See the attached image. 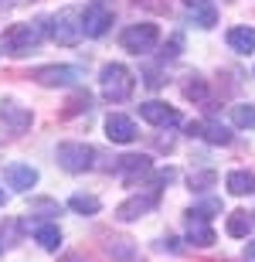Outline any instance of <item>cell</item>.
Masks as SVG:
<instances>
[{
    "mask_svg": "<svg viewBox=\"0 0 255 262\" xmlns=\"http://www.w3.org/2000/svg\"><path fill=\"white\" fill-rule=\"evenodd\" d=\"M102 96L109 99V102H126L129 96H133V89H136V78H133V72H129L126 65H119V61H109L106 68H102Z\"/></svg>",
    "mask_w": 255,
    "mask_h": 262,
    "instance_id": "obj_1",
    "label": "cell"
},
{
    "mask_svg": "<svg viewBox=\"0 0 255 262\" xmlns=\"http://www.w3.org/2000/svg\"><path fill=\"white\" fill-rule=\"evenodd\" d=\"M41 24H44V20H38V24H31V20H24V24H10V28L4 31V38H0V48L7 51V55H28L31 48H38L41 34H44Z\"/></svg>",
    "mask_w": 255,
    "mask_h": 262,
    "instance_id": "obj_2",
    "label": "cell"
},
{
    "mask_svg": "<svg viewBox=\"0 0 255 262\" xmlns=\"http://www.w3.org/2000/svg\"><path fill=\"white\" fill-rule=\"evenodd\" d=\"M157 41H160V28L157 24H129L123 34H119V45L129 51V55H147V51L157 48Z\"/></svg>",
    "mask_w": 255,
    "mask_h": 262,
    "instance_id": "obj_3",
    "label": "cell"
},
{
    "mask_svg": "<svg viewBox=\"0 0 255 262\" xmlns=\"http://www.w3.org/2000/svg\"><path fill=\"white\" fill-rule=\"evenodd\" d=\"M58 164L68 170V174H85L92 170V160H96V150L88 143H58Z\"/></svg>",
    "mask_w": 255,
    "mask_h": 262,
    "instance_id": "obj_4",
    "label": "cell"
},
{
    "mask_svg": "<svg viewBox=\"0 0 255 262\" xmlns=\"http://www.w3.org/2000/svg\"><path fill=\"white\" fill-rule=\"evenodd\" d=\"M82 34H85V28H82V14L79 10H61L58 17L51 20V38L58 41V45H65V48L79 45Z\"/></svg>",
    "mask_w": 255,
    "mask_h": 262,
    "instance_id": "obj_5",
    "label": "cell"
},
{
    "mask_svg": "<svg viewBox=\"0 0 255 262\" xmlns=\"http://www.w3.org/2000/svg\"><path fill=\"white\" fill-rule=\"evenodd\" d=\"M34 82L38 85H48V89H65V85H75L82 78V68L75 65H44V68H34Z\"/></svg>",
    "mask_w": 255,
    "mask_h": 262,
    "instance_id": "obj_6",
    "label": "cell"
},
{
    "mask_svg": "<svg viewBox=\"0 0 255 262\" xmlns=\"http://www.w3.org/2000/svg\"><path fill=\"white\" fill-rule=\"evenodd\" d=\"M112 24V10L106 4H92V7L82 10V28H85V38H102Z\"/></svg>",
    "mask_w": 255,
    "mask_h": 262,
    "instance_id": "obj_7",
    "label": "cell"
},
{
    "mask_svg": "<svg viewBox=\"0 0 255 262\" xmlns=\"http://www.w3.org/2000/svg\"><path fill=\"white\" fill-rule=\"evenodd\" d=\"M157 191H150V194H136V198H129V201H123L116 208V218L119 222H136V218H143V214H150L153 208H157Z\"/></svg>",
    "mask_w": 255,
    "mask_h": 262,
    "instance_id": "obj_8",
    "label": "cell"
},
{
    "mask_svg": "<svg viewBox=\"0 0 255 262\" xmlns=\"http://www.w3.org/2000/svg\"><path fill=\"white\" fill-rule=\"evenodd\" d=\"M140 116L147 119V123H153V126H164V129L180 123V113H177L174 106H167V102H157V99L143 102V106H140Z\"/></svg>",
    "mask_w": 255,
    "mask_h": 262,
    "instance_id": "obj_9",
    "label": "cell"
},
{
    "mask_svg": "<svg viewBox=\"0 0 255 262\" xmlns=\"http://www.w3.org/2000/svg\"><path fill=\"white\" fill-rule=\"evenodd\" d=\"M187 133H191V136H204L207 143H215V146H228V143H231V129L221 126L218 119H204V123H187Z\"/></svg>",
    "mask_w": 255,
    "mask_h": 262,
    "instance_id": "obj_10",
    "label": "cell"
},
{
    "mask_svg": "<svg viewBox=\"0 0 255 262\" xmlns=\"http://www.w3.org/2000/svg\"><path fill=\"white\" fill-rule=\"evenodd\" d=\"M106 136L112 143H133L136 140V123L123 113H109L106 116Z\"/></svg>",
    "mask_w": 255,
    "mask_h": 262,
    "instance_id": "obj_11",
    "label": "cell"
},
{
    "mask_svg": "<svg viewBox=\"0 0 255 262\" xmlns=\"http://www.w3.org/2000/svg\"><path fill=\"white\" fill-rule=\"evenodd\" d=\"M116 170H119V174H126V184H136L143 174L153 170V164H150V157H143V154H126V157H119V160H116Z\"/></svg>",
    "mask_w": 255,
    "mask_h": 262,
    "instance_id": "obj_12",
    "label": "cell"
},
{
    "mask_svg": "<svg viewBox=\"0 0 255 262\" xmlns=\"http://www.w3.org/2000/svg\"><path fill=\"white\" fill-rule=\"evenodd\" d=\"M106 252L116 262H143L136 242H133V238H123V235H109L106 238Z\"/></svg>",
    "mask_w": 255,
    "mask_h": 262,
    "instance_id": "obj_13",
    "label": "cell"
},
{
    "mask_svg": "<svg viewBox=\"0 0 255 262\" xmlns=\"http://www.w3.org/2000/svg\"><path fill=\"white\" fill-rule=\"evenodd\" d=\"M4 177H7V184L14 191H31V187L38 184V170L28 164H7L4 167Z\"/></svg>",
    "mask_w": 255,
    "mask_h": 262,
    "instance_id": "obj_14",
    "label": "cell"
},
{
    "mask_svg": "<svg viewBox=\"0 0 255 262\" xmlns=\"http://www.w3.org/2000/svg\"><path fill=\"white\" fill-rule=\"evenodd\" d=\"M0 119L7 123L14 133H24V129H31V109L17 106V102H0Z\"/></svg>",
    "mask_w": 255,
    "mask_h": 262,
    "instance_id": "obj_15",
    "label": "cell"
},
{
    "mask_svg": "<svg viewBox=\"0 0 255 262\" xmlns=\"http://www.w3.org/2000/svg\"><path fill=\"white\" fill-rule=\"evenodd\" d=\"M187 242L197 245V249L215 245V232H211V225H207L204 218H191V222H187Z\"/></svg>",
    "mask_w": 255,
    "mask_h": 262,
    "instance_id": "obj_16",
    "label": "cell"
},
{
    "mask_svg": "<svg viewBox=\"0 0 255 262\" xmlns=\"http://www.w3.org/2000/svg\"><path fill=\"white\" fill-rule=\"evenodd\" d=\"M225 187L231 191V194H255V174L252 170H231V174L225 177Z\"/></svg>",
    "mask_w": 255,
    "mask_h": 262,
    "instance_id": "obj_17",
    "label": "cell"
},
{
    "mask_svg": "<svg viewBox=\"0 0 255 262\" xmlns=\"http://www.w3.org/2000/svg\"><path fill=\"white\" fill-rule=\"evenodd\" d=\"M228 48L238 51V55L255 51V28H231L228 31Z\"/></svg>",
    "mask_w": 255,
    "mask_h": 262,
    "instance_id": "obj_18",
    "label": "cell"
},
{
    "mask_svg": "<svg viewBox=\"0 0 255 262\" xmlns=\"http://www.w3.org/2000/svg\"><path fill=\"white\" fill-rule=\"evenodd\" d=\"M34 238H38L41 249H48V252H58V245H61L58 225H38V228H34Z\"/></svg>",
    "mask_w": 255,
    "mask_h": 262,
    "instance_id": "obj_19",
    "label": "cell"
},
{
    "mask_svg": "<svg viewBox=\"0 0 255 262\" xmlns=\"http://www.w3.org/2000/svg\"><path fill=\"white\" fill-rule=\"evenodd\" d=\"M68 208H72L75 214H99L102 201H99L96 194H72V198H68Z\"/></svg>",
    "mask_w": 255,
    "mask_h": 262,
    "instance_id": "obj_20",
    "label": "cell"
},
{
    "mask_svg": "<svg viewBox=\"0 0 255 262\" xmlns=\"http://www.w3.org/2000/svg\"><path fill=\"white\" fill-rule=\"evenodd\" d=\"M184 96L191 102H207V82L201 75H184Z\"/></svg>",
    "mask_w": 255,
    "mask_h": 262,
    "instance_id": "obj_21",
    "label": "cell"
},
{
    "mask_svg": "<svg viewBox=\"0 0 255 262\" xmlns=\"http://www.w3.org/2000/svg\"><path fill=\"white\" fill-rule=\"evenodd\" d=\"M231 123H235L238 129H255V106L252 102H238V106H231Z\"/></svg>",
    "mask_w": 255,
    "mask_h": 262,
    "instance_id": "obj_22",
    "label": "cell"
},
{
    "mask_svg": "<svg viewBox=\"0 0 255 262\" xmlns=\"http://www.w3.org/2000/svg\"><path fill=\"white\" fill-rule=\"evenodd\" d=\"M248 228H252L248 211H231L228 214V235H231V238H248Z\"/></svg>",
    "mask_w": 255,
    "mask_h": 262,
    "instance_id": "obj_23",
    "label": "cell"
},
{
    "mask_svg": "<svg viewBox=\"0 0 255 262\" xmlns=\"http://www.w3.org/2000/svg\"><path fill=\"white\" fill-rule=\"evenodd\" d=\"M191 20H194L197 28H215L218 14H215V7H194L191 10Z\"/></svg>",
    "mask_w": 255,
    "mask_h": 262,
    "instance_id": "obj_24",
    "label": "cell"
},
{
    "mask_svg": "<svg viewBox=\"0 0 255 262\" xmlns=\"http://www.w3.org/2000/svg\"><path fill=\"white\" fill-rule=\"evenodd\" d=\"M88 106H92V96H88V92H79V96H72V99H68V109H65V116L88 113Z\"/></svg>",
    "mask_w": 255,
    "mask_h": 262,
    "instance_id": "obj_25",
    "label": "cell"
},
{
    "mask_svg": "<svg viewBox=\"0 0 255 262\" xmlns=\"http://www.w3.org/2000/svg\"><path fill=\"white\" fill-rule=\"evenodd\" d=\"M180 48H184V34H170V41L164 45V51H160V58L167 61V58H177L180 55Z\"/></svg>",
    "mask_w": 255,
    "mask_h": 262,
    "instance_id": "obj_26",
    "label": "cell"
},
{
    "mask_svg": "<svg viewBox=\"0 0 255 262\" xmlns=\"http://www.w3.org/2000/svg\"><path fill=\"white\" fill-rule=\"evenodd\" d=\"M215 211H221V204H218V201H204V204H197V208H191L187 214H191V218H204V222H207Z\"/></svg>",
    "mask_w": 255,
    "mask_h": 262,
    "instance_id": "obj_27",
    "label": "cell"
},
{
    "mask_svg": "<svg viewBox=\"0 0 255 262\" xmlns=\"http://www.w3.org/2000/svg\"><path fill=\"white\" fill-rule=\"evenodd\" d=\"M215 170H204V174H191V187H197V191H204L207 184H215Z\"/></svg>",
    "mask_w": 255,
    "mask_h": 262,
    "instance_id": "obj_28",
    "label": "cell"
},
{
    "mask_svg": "<svg viewBox=\"0 0 255 262\" xmlns=\"http://www.w3.org/2000/svg\"><path fill=\"white\" fill-rule=\"evenodd\" d=\"M14 232H17L14 222H7V228L0 225V249H10V245H14Z\"/></svg>",
    "mask_w": 255,
    "mask_h": 262,
    "instance_id": "obj_29",
    "label": "cell"
},
{
    "mask_svg": "<svg viewBox=\"0 0 255 262\" xmlns=\"http://www.w3.org/2000/svg\"><path fill=\"white\" fill-rule=\"evenodd\" d=\"M31 211H48V214H58L61 208L55 201H48V198H41V201H31Z\"/></svg>",
    "mask_w": 255,
    "mask_h": 262,
    "instance_id": "obj_30",
    "label": "cell"
},
{
    "mask_svg": "<svg viewBox=\"0 0 255 262\" xmlns=\"http://www.w3.org/2000/svg\"><path fill=\"white\" fill-rule=\"evenodd\" d=\"M245 259L255 262V238H248V245H245Z\"/></svg>",
    "mask_w": 255,
    "mask_h": 262,
    "instance_id": "obj_31",
    "label": "cell"
},
{
    "mask_svg": "<svg viewBox=\"0 0 255 262\" xmlns=\"http://www.w3.org/2000/svg\"><path fill=\"white\" fill-rule=\"evenodd\" d=\"M160 249H167V252H177V238H164V245Z\"/></svg>",
    "mask_w": 255,
    "mask_h": 262,
    "instance_id": "obj_32",
    "label": "cell"
},
{
    "mask_svg": "<svg viewBox=\"0 0 255 262\" xmlns=\"http://www.w3.org/2000/svg\"><path fill=\"white\" fill-rule=\"evenodd\" d=\"M61 262H85V259H82V255H75V252H68L65 259H61Z\"/></svg>",
    "mask_w": 255,
    "mask_h": 262,
    "instance_id": "obj_33",
    "label": "cell"
},
{
    "mask_svg": "<svg viewBox=\"0 0 255 262\" xmlns=\"http://www.w3.org/2000/svg\"><path fill=\"white\" fill-rule=\"evenodd\" d=\"M184 4H191V7H201V4H204V0H184Z\"/></svg>",
    "mask_w": 255,
    "mask_h": 262,
    "instance_id": "obj_34",
    "label": "cell"
},
{
    "mask_svg": "<svg viewBox=\"0 0 255 262\" xmlns=\"http://www.w3.org/2000/svg\"><path fill=\"white\" fill-rule=\"evenodd\" d=\"M7 4H10V0H0V7H7Z\"/></svg>",
    "mask_w": 255,
    "mask_h": 262,
    "instance_id": "obj_35",
    "label": "cell"
},
{
    "mask_svg": "<svg viewBox=\"0 0 255 262\" xmlns=\"http://www.w3.org/2000/svg\"><path fill=\"white\" fill-rule=\"evenodd\" d=\"M0 204H4V187H0Z\"/></svg>",
    "mask_w": 255,
    "mask_h": 262,
    "instance_id": "obj_36",
    "label": "cell"
},
{
    "mask_svg": "<svg viewBox=\"0 0 255 262\" xmlns=\"http://www.w3.org/2000/svg\"><path fill=\"white\" fill-rule=\"evenodd\" d=\"M96 4H102V0H96Z\"/></svg>",
    "mask_w": 255,
    "mask_h": 262,
    "instance_id": "obj_37",
    "label": "cell"
}]
</instances>
